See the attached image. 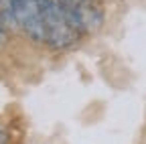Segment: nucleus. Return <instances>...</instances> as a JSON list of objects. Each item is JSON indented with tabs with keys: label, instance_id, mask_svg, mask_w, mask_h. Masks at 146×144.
<instances>
[{
	"label": "nucleus",
	"instance_id": "7ed1b4c3",
	"mask_svg": "<svg viewBox=\"0 0 146 144\" xmlns=\"http://www.w3.org/2000/svg\"><path fill=\"white\" fill-rule=\"evenodd\" d=\"M67 6V4H65ZM67 14H69V21L71 25L75 27V31L81 33H96L102 27L104 16L96 6H89L85 4H75V6H67Z\"/></svg>",
	"mask_w": 146,
	"mask_h": 144
},
{
	"label": "nucleus",
	"instance_id": "20e7f679",
	"mask_svg": "<svg viewBox=\"0 0 146 144\" xmlns=\"http://www.w3.org/2000/svg\"><path fill=\"white\" fill-rule=\"evenodd\" d=\"M4 39H6V25L2 21V16H0V45L4 43Z\"/></svg>",
	"mask_w": 146,
	"mask_h": 144
},
{
	"label": "nucleus",
	"instance_id": "f03ea898",
	"mask_svg": "<svg viewBox=\"0 0 146 144\" xmlns=\"http://www.w3.org/2000/svg\"><path fill=\"white\" fill-rule=\"evenodd\" d=\"M12 14H14V23L33 41H36V43L47 41L43 10H41L39 0H12Z\"/></svg>",
	"mask_w": 146,
	"mask_h": 144
},
{
	"label": "nucleus",
	"instance_id": "f257e3e1",
	"mask_svg": "<svg viewBox=\"0 0 146 144\" xmlns=\"http://www.w3.org/2000/svg\"><path fill=\"white\" fill-rule=\"evenodd\" d=\"M43 10V23L47 33V43L53 49H65L71 47L77 39V31L71 25L67 6L61 0H39Z\"/></svg>",
	"mask_w": 146,
	"mask_h": 144
},
{
	"label": "nucleus",
	"instance_id": "39448f33",
	"mask_svg": "<svg viewBox=\"0 0 146 144\" xmlns=\"http://www.w3.org/2000/svg\"><path fill=\"white\" fill-rule=\"evenodd\" d=\"M63 4H67V6H75V4H85V2H89V0H61Z\"/></svg>",
	"mask_w": 146,
	"mask_h": 144
},
{
	"label": "nucleus",
	"instance_id": "423d86ee",
	"mask_svg": "<svg viewBox=\"0 0 146 144\" xmlns=\"http://www.w3.org/2000/svg\"><path fill=\"white\" fill-rule=\"evenodd\" d=\"M4 142H6V134L0 130V144H4Z\"/></svg>",
	"mask_w": 146,
	"mask_h": 144
}]
</instances>
